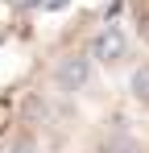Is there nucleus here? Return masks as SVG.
<instances>
[{"instance_id": "nucleus-1", "label": "nucleus", "mask_w": 149, "mask_h": 153, "mask_svg": "<svg viewBox=\"0 0 149 153\" xmlns=\"http://www.w3.org/2000/svg\"><path fill=\"white\" fill-rule=\"evenodd\" d=\"M133 21L141 29V37L149 42V0H133Z\"/></svg>"}]
</instances>
